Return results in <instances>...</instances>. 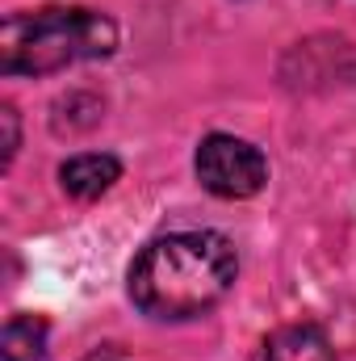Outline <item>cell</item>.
<instances>
[{
  "instance_id": "277c9868",
  "label": "cell",
  "mask_w": 356,
  "mask_h": 361,
  "mask_svg": "<svg viewBox=\"0 0 356 361\" xmlns=\"http://www.w3.org/2000/svg\"><path fill=\"white\" fill-rule=\"evenodd\" d=\"M122 177V164L113 160V156H72L63 169H59V180H63V189L72 193V197H80V202H92V197H101L105 189H113V180Z\"/></svg>"
},
{
  "instance_id": "6da1fadb",
  "label": "cell",
  "mask_w": 356,
  "mask_h": 361,
  "mask_svg": "<svg viewBox=\"0 0 356 361\" xmlns=\"http://www.w3.org/2000/svg\"><path fill=\"white\" fill-rule=\"evenodd\" d=\"M239 257L218 231H172L151 240L130 265V298L151 319H193L227 298Z\"/></svg>"
},
{
  "instance_id": "ba28073f",
  "label": "cell",
  "mask_w": 356,
  "mask_h": 361,
  "mask_svg": "<svg viewBox=\"0 0 356 361\" xmlns=\"http://www.w3.org/2000/svg\"><path fill=\"white\" fill-rule=\"evenodd\" d=\"M84 361H134V357H126V353H117V349H96V353H89Z\"/></svg>"
},
{
  "instance_id": "52a82bcc",
  "label": "cell",
  "mask_w": 356,
  "mask_h": 361,
  "mask_svg": "<svg viewBox=\"0 0 356 361\" xmlns=\"http://www.w3.org/2000/svg\"><path fill=\"white\" fill-rule=\"evenodd\" d=\"M0 122H4V164H8L13 152H17V114H13V105L0 109Z\"/></svg>"
},
{
  "instance_id": "8992f818",
  "label": "cell",
  "mask_w": 356,
  "mask_h": 361,
  "mask_svg": "<svg viewBox=\"0 0 356 361\" xmlns=\"http://www.w3.org/2000/svg\"><path fill=\"white\" fill-rule=\"evenodd\" d=\"M4 361H42L46 357V324L38 315H13L0 336Z\"/></svg>"
},
{
  "instance_id": "5b68a950",
  "label": "cell",
  "mask_w": 356,
  "mask_h": 361,
  "mask_svg": "<svg viewBox=\"0 0 356 361\" xmlns=\"http://www.w3.org/2000/svg\"><path fill=\"white\" fill-rule=\"evenodd\" d=\"M265 361H336L331 341L314 324H289L272 332L265 345Z\"/></svg>"
},
{
  "instance_id": "7a4b0ae2",
  "label": "cell",
  "mask_w": 356,
  "mask_h": 361,
  "mask_svg": "<svg viewBox=\"0 0 356 361\" xmlns=\"http://www.w3.org/2000/svg\"><path fill=\"white\" fill-rule=\"evenodd\" d=\"M117 47V25L92 8H38L17 13L0 30L4 76H46L80 59H105Z\"/></svg>"
},
{
  "instance_id": "3957f363",
  "label": "cell",
  "mask_w": 356,
  "mask_h": 361,
  "mask_svg": "<svg viewBox=\"0 0 356 361\" xmlns=\"http://www.w3.org/2000/svg\"><path fill=\"white\" fill-rule=\"evenodd\" d=\"M197 180L214 193V197H252L260 193L268 180V164L260 147H252L248 139L235 135H210L197 147Z\"/></svg>"
}]
</instances>
